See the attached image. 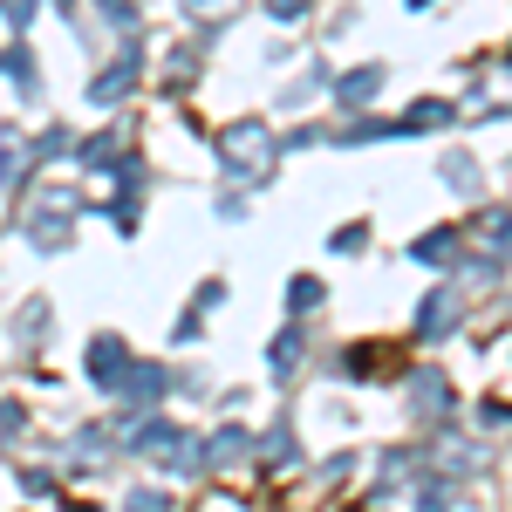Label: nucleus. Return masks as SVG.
<instances>
[{
	"mask_svg": "<svg viewBox=\"0 0 512 512\" xmlns=\"http://www.w3.org/2000/svg\"><path fill=\"white\" fill-rule=\"evenodd\" d=\"M362 239H369V233H362V226H342V233H335V253H355Z\"/></svg>",
	"mask_w": 512,
	"mask_h": 512,
	"instance_id": "12",
	"label": "nucleus"
},
{
	"mask_svg": "<svg viewBox=\"0 0 512 512\" xmlns=\"http://www.w3.org/2000/svg\"><path fill=\"white\" fill-rule=\"evenodd\" d=\"M315 301H321V280L315 274H301L294 287H287V308H294V315H315Z\"/></svg>",
	"mask_w": 512,
	"mask_h": 512,
	"instance_id": "10",
	"label": "nucleus"
},
{
	"mask_svg": "<svg viewBox=\"0 0 512 512\" xmlns=\"http://www.w3.org/2000/svg\"><path fill=\"white\" fill-rule=\"evenodd\" d=\"M89 376H96V383H110V390L130 376V362H123V342H117V335H96V342H89Z\"/></svg>",
	"mask_w": 512,
	"mask_h": 512,
	"instance_id": "4",
	"label": "nucleus"
},
{
	"mask_svg": "<svg viewBox=\"0 0 512 512\" xmlns=\"http://www.w3.org/2000/svg\"><path fill=\"white\" fill-rule=\"evenodd\" d=\"M21 164H28L21 137H0V185H21Z\"/></svg>",
	"mask_w": 512,
	"mask_h": 512,
	"instance_id": "9",
	"label": "nucleus"
},
{
	"mask_svg": "<svg viewBox=\"0 0 512 512\" xmlns=\"http://www.w3.org/2000/svg\"><path fill=\"white\" fill-rule=\"evenodd\" d=\"M301 7H308V0H267V14H274V21H294Z\"/></svg>",
	"mask_w": 512,
	"mask_h": 512,
	"instance_id": "14",
	"label": "nucleus"
},
{
	"mask_svg": "<svg viewBox=\"0 0 512 512\" xmlns=\"http://www.w3.org/2000/svg\"><path fill=\"white\" fill-rule=\"evenodd\" d=\"M130 512H171V506H164V492H137V499H130Z\"/></svg>",
	"mask_w": 512,
	"mask_h": 512,
	"instance_id": "13",
	"label": "nucleus"
},
{
	"mask_svg": "<svg viewBox=\"0 0 512 512\" xmlns=\"http://www.w3.org/2000/svg\"><path fill=\"white\" fill-rule=\"evenodd\" d=\"M383 82H390V76H383V62H369V69H349V76L335 82V103H342V110H369Z\"/></svg>",
	"mask_w": 512,
	"mask_h": 512,
	"instance_id": "3",
	"label": "nucleus"
},
{
	"mask_svg": "<svg viewBox=\"0 0 512 512\" xmlns=\"http://www.w3.org/2000/svg\"><path fill=\"white\" fill-rule=\"evenodd\" d=\"M417 260H424V267H451V260H458V233H451V226L424 233L417 239Z\"/></svg>",
	"mask_w": 512,
	"mask_h": 512,
	"instance_id": "6",
	"label": "nucleus"
},
{
	"mask_svg": "<svg viewBox=\"0 0 512 512\" xmlns=\"http://www.w3.org/2000/svg\"><path fill=\"white\" fill-rule=\"evenodd\" d=\"M294 369H301V328H287L274 342V376H294Z\"/></svg>",
	"mask_w": 512,
	"mask_h": 512,
	"instance_id": "8",
	"label": "nucleus"
},
{
	"mask_svg": "<svg viewBox=\"0 0 512 512\" xmlns=\"http://www.w3.org/2000/svg\"><path fill=\"white\" fill-rule=\"evenodd\" d=\"M444 178H451V185H472V178H478L472 151H451V158H444Z\"/></svg>",
	"mask_w": 512,
	"mask_h": 512,
	"instance_id": "11",
	"label": "nucleus"
},
{
	"mask_svg": "<svg viewBox=\"0 0 512 512\" xmlns=\"http://www.w3.org/2000/svg\"><path fill=\"white\" fill-rule=\"evenodd\" d=\"M212 158L226 164L233 178H260V171L274 164V137H267V123H260V117H246V123H233V130L212 137Z\"/></svg>",
	"mask_w": 512,
	"mask_h": 512,
	"instance_id": "1",
	"label": "nucleus"
},
{
	"mask_svg": "<svg viewBox=\"0 0 512 512\" xmlns=\"http://www.w3.org/2000/svg\"><path fill=\"white\" fill-rule=\"evenodd\" d=\"M417 328H424V335H451V328H458V294H431V301H424V315H417Z\"/></svg>",
	"mask_w": 512,
	"mask_h": 512,
	"instance_id": "5",
	"label": "nucleus"
},
{
	"mask_svg": "<svg viewBox=\"0 0 512 512\" xmlns=\"http://www.w3.org/2000/svg\"><path fill=\"white\" fill-rule=\"evenodd\" d=\"M0 76H14V89H21V96H35V62H28V48H21V41L0 55Z\"/></svg>",
	"mask_w": 512,
	"mask_h": 512,
	"instance_id": "7",
	"label": "nucleus"
},
{
	"mask_svg": "<svg viewBox=\"0 0 512 512\" xmlns=\"http://www.w3.org/2000/svg\"><path fill=\"white\" fill-rule=\"evenodd\" d=\"M137 62H144V48H137V41H123V55L89 82V103H96V110H103V103H123V96H130V82H137Z\"/></svg>",
	"mask_w": 512,
	"mask_h": 512,
	"instance_id": "2",
	"label": "nucleus"
}]
</instances>
